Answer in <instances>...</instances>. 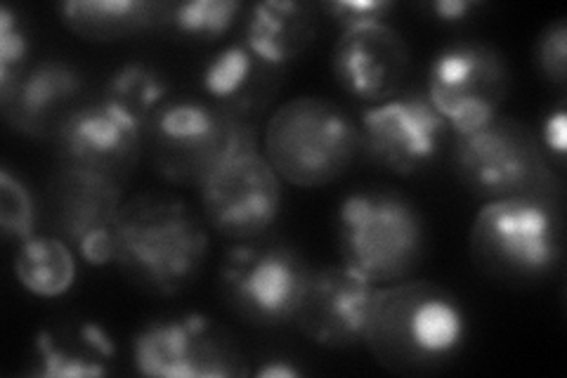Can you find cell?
I'll use <instances>...</instances> for the list:
<instances>
[{
  "label": "cell",
  "mask_w": 567,
  "mask_h": 378,
  "mask_svg": "<svg viewBox=\"0 0 567 378\" xmlns=\"http://www.w3.org/2000/svg\"><path fill=\"white\" fill-rule=\"evenodd\" d=\"M116 355L114 340L97 321H83L76 329H43L35 336L33 376H106Z\"/></svg>",
  "instance_id": "ffe728a7"
},
{
  "label": "cell",
  "mask_w": 567,
  "mask_h": 378,
  "mask_svg": "<svg viewBox=\"0 0 567 378\" xmlns=\"http://www.w3.org/2000/svg\"><path fill=\"white\" fill-rule=\"evenodd\" d=\"M429 8L442 22H458L473 12L477 3H471V0H440V3H431Z\"/></svg>",
  "instance_id": "4dcf8cb0"
},
{
  "label": "cell",
  "mask_w": 567,
  "mask_h": 378,
  "mask_svg": "<svg viewBox=\"0 0 567 378\" xmlns=\"http://www.w3.org/2000/svg\"><path fill=\"white\" fill-rule=\"evenodd\" d=\"M199 202L206 225L223 239H260L281 213V177L260 150L246 152L206 180Z\"/></svg>",
  "instance_id": "4fadbf2b"
},
{
  "label": "cell",
  "mask_w": 567,
  "mask_h": 378,
  "mask_svg": "<svg viewBox=\"0 0 567 378\" xmlns=\"http://www.w3.org/2000/svg\"><path fill=\"white\" fill-rule=\"evenodd\" d=\"M123 202L126 190L93 175L58 166L48 180L50 229L71 246H79L95 232L112 229Z\"/></svg>",
  "instance_id": "ac0fdd59"
},
{
  "label": "cell",
  "mask_w": 567,
  "mask_h": 378,
  "mask_svg": "<svg viewBox=\"0 0 567 378\" xmlns=\"http://www.w3.org/2000/svg\"><path fill=\"white\" fill-rule=\"evenodd\" d=\"M0 225L8 239L27 242L35 234V202L22 177L0 171Z\"/></svg>",
  "instance_id": "d4e9b609"
},
{
  "label": "cell",
  "mask_w": 567,
  "mask_h": 378,
  "mask_svg": "<svg viewBox=\"0 0 567 378\" xmlns=\"http://www.w3.org/2000/svg\"><path fill=\"white\" fill-rule=\"evenodd\" d=\"M137 374L154 378H235L248 367L237 338L223 324L199 313L154 319L133 344Z\"/></svg>",
  "instance_id": "9c48e42d"
},
{
  "label": "cell",
  "mask_w": 567,
  "mask_h": 378,
  "mask_svg": "<svg viewBox=\"0 0 567 378\" xmlns=\"http://www.w3.org/2000/svg\"><path fill=\"white\" fill-rule=\"evenodd\" d=\"M260 129L223 114L206 98L166 100L147 123L145 152L158 177L202 190L227 159L258 152Z\"/></svg>",
  "instance_id": "52a82bcc"
},
{
  "label": "cell",
  "mask_w": 567,
  "mask_h": 378,
  "mask_svg": "<svg viewBox=\"0 0 567 378\" xmlns=\"http://www.w3.org/2000/svg\"><path fill=\"white\" fill-rule=\"evenodd\" d=\"M535 64L544 81L565 88L567 81V22L556 20L542 29L535 43Z\"/></svg>",
  "instance_id": "4316f807"
},
{
  "label": "cell",
  "mask_w": 567,
  "mask_h": 378,
  "mask_svg": "<svg viewBox=\"0 0 567 378\" xmlns=\"http://www.w3.org/2000/svg\"><path fill=\"white\" fill-rule=\"evenodd\" d=\"M477 273L511 289H532L551 279L565 256V208L535 200L485 202L468 232Z\"/></svg>",
  "instance_id": "277c9868"
},
{
  "label": "cell",
  "mask_w": 567,
  "mask_h": 378,
  "mask_svg": "<svg viewBox=\"0 0 567 378\" xmlns=\"http://www.w3.org/2000/svg\"><path fill=\"white\" fill-rule=\"evenodd\" d=\"M542 147L546 150V154L551 152L558 159L565 156V147H567V121H565V110H556L554 114H548V119L544 121V135Z\"/></svg>",
  "instance_id": "f546056e"
},
{
  "label": "cell",
  "mask_w": 567,
  "mask_h": 378,
  "mask_svg": "<svg viewBox=\"0 0 567 378\" xmlns=\"http://www.w3.org/2000/svg\"><path fill=\"white\" fill-rule=\"evenodd\" d=\"M79 256L93 267H104V265H114V232L104 229L95 232L91 237H85L79 246Z\"/></svg>",
  "instance_id": "f1b7e54d"
},
{
  "label": "cell",
  "mask_w": 567,
  "mask_h": 378,
  "mask_svg": "<svg viewBox=\"0 0 567 378\" xmlns=\"http://www.w3.org/2000/svg\"><path fill=\"white\" fill-rule=\"evenodd\" d=\"M114 265L135 289L171 298L197 282L208 258L206 221L181 196L142 192L114 221Z\"/></svg>",
  "instance_id": "7a4b0ae2"
},
{
  "label": "cell",
  "mask_w": 567,
  "mask_h": 378,
  "mask_svg": "<svg viewBox=\"0 0 567 378\" xmlns=\"http://www.w3.org/2000/svg\"><path fill=\"white\" fill-rule=\"evenodd\" d=\"M145 123L100 95L81 102L50 142L60 168L126 190L145 154Z\"/></svg>",
  "instance_id": "7c38bea8"
},
{
  "label": "cell",
  "mask_w": 567,
  "mask_h": 378,
  "mask_svg": "<svg viewBox=\"0 0 567 378\" xmlns=\"http://www.w3.org/2000/svg\"><path fill=\"white\" fill-rule=\"evenodd\" d=\"M287 79V69L277 67L244 45L233 43L216 52L204 67L202 88L206 100L223 114L244 125H256L272 114V104Z\"/></svg>",
  "instance_id": "e0dca14e"
},
{
  "label": "cell",
  "mask_w": 567,
  "mask_h": 378,
  "mask_svg": "<svg viewBox=\"0 0 567 378\" xmlns=\"http://www.w3.org/2000/svg\"><path fill=\"white\" fill-rule=\"evenodd\" d=\"M265 159L281 183L315 190L341 180L360 156V131L343 106L327 98L300 95L268 116Z\"/></svg>",
  "instance_id": "8992f818"
},
{
  "label": "cell",
  "mask_w": 567,
  "mask_h": 378,
  "mask_svg": "<svg viewBox=\"0 0 567 378\" xmlns=\"http://www.w3.org/2000/svg\"><path fill=\"white\" fill-rule=\"evenodd\" d=\"M14 277L39 298H60L76 282V258L71 244L55 234H33L14 254Z\"/></svg>",
  "instance_id": "7402d4cb"
},
{
  "label": "cell",
  "mask_w": 567,
  "mask_h": 378,
  "mask_svg": "<svg viewBox=\"0 0 567 378\" xmlns=\"http://www.w3.org/2000/svg\"><path fill=\"white\" fill-rule=\"evenodd\" d=\"M166 3L152 0H69L58 8L62 24L87 43H116L158 29Z\"/></svg>",
  "instance_id": "44dd1931"
},
{
  "label": "cell",
  "mask_w": 567,
  "mask_h": 378,
  "mask_svg": "<svg viewBox=\"0 0 567 378\" xmlns=\"http://www.w3.org/2000/svg\"><path fill=\"white\" fill-rule=\"evenodd\" d=\"M341 263L367 282L385 286L414 275L429 234L419 206L398 190L350 192L336 213Z\"/></svg>",
  "instance_id": "5b68a950"
},
{
  "label": "cell",
  "mask_w": 567,
  "mask_h": 378,
  "mask_svg": "<svg viewBox=\"0 0 567 378\" xmlns=\"http://www.w3.org/2000/svg\"><path fill=\"white\" fill-rule=\"evenodd\" d=\"M410 69V45L388 22L341 31L331 52L336 83L346 95L367 104L400 95Z\"/></svg>",
  "instance_id": "9a60e30c"
},
{
  "label": "cell",
  "mask_w": 567,
  "mask_h": 378,
  "mask_svg": "<svg viewBox=\"0 0 567 378\" xmlns=\"http://www.w3.org/2000/svg\"><path fill=\"white\" fill-rule=\"evenodd\" d=\"M511 83L502 50L481 41H456L431 60L425 95L452 133H466L502 114Z\"/></svg>",
  "instance_id": "8fae6325"
},
{
  "label": "cell",
  "mask_w": 567,
  "mask_h": 378,
  "mask_svg": "<svg viewBox=\"0 0 567 378\" xmlns=\"http://www.w3.org/2000/svg\"><path fill=\"white\" fill-rule=\"evenodd\" d=\"M360 154L385 173L412 177L433 168L450 152L452 129L431 104L425 90L371 104L358 121Z\"/></svg>",
  "instance_id": "30bf717a"
},
{
  "label": "cell",
  "mask_w": 567,
  "mask_h": 378,
  "mask_svg": "<svg viewBox=\"0 0 567 378\" xmlns=\"http://www.w3.org/2000/svg\"><path fill=\"white\" fill-rule=\"evenodd\" d=\"M466 340L468 315L450 289L402 279L377 289L362 346L390 374L431 376L456 362Z\"/></svg>",
  "instance_id": "6da1fadb"
},
{
  "label": "cell",
  "mask_w": 567,
  "mask_h": 378,
  "mask_svg": "<svg viewBox=\"0 0 567 378\" xmlns=\"http://www.w3.org/2000/svg\"><path fill=\"white\" fill-rule=\"evenodd\" d=\"M256 376L260 378H293V376H300V369L298 367H291L289 362H281V359H270L268 365H262Z\"/></svg>",
  "instance_id": "1f68e13d"
},
{
  "label": "cell",
  "mask_w": 567,
  "mask_h": 378,
  "mask_svg": "<svg viewBox=\"0 0 567 378\" xmlns=\"http://www.w3.org/2000/svg\"><path fill=\"white\" fill-rule=\"evenodd\" d=\"M85 79L64 60L29 64L10 85L0 88V110L12 131L31 140H52L64 119L81 104Z\"/></svg>",
  "instance_id": "2e32d148"
},
{
  "label": "cell",
  "mask_w": 567,
  "mask_h": 378,
  "mask_svg": "<svg viewBox=\"0 0 567 378\" xmlns=\"http://www.w3.org/2000/svg\"><path fill=\"white\" fill-rule=\"evenodd\" d=\"M450 156L458 185L475 200L525 196L565 206L563 180L551 168L542 140L518 119L496 114L466 133H452Z\"/></svg>",
  "instance_id": "3957f363"
},
{
  "label": "cell",
  "mask_w": 567,
  "mask_h": 378,
  "mask_svg": "<svg viewBox=\"0 0 567 378\" xmlns=\"http://www.w3.org/2000/svg\"><path fill=\"white\" fill-rule=\"evenodd\" d=\"M246 8L237 0H187L166 3L156 33L185 43H213L233 29Z\"/></svg>",
  "instance_id": "603a6c76"
},
{
  "label": "cell",
  "mask_w": 567,
  "mask_h": 378,
  "mask_svg": "<svg viewBox=\"0 0 567 378\" xmlns=\"http://www.w3.org/2000/svg\"><path fill=\"white\" fill-rule=\"evenodd\" d=\"M312 267L287 242H239L218 269V294L225 308L254 329L289 327L303 300Z\"/></svg>",
  "instance_id": "ba28073f"
},
{
  "label": "cell",
  "mask_w": 567,
  "mask_h": 378,
  "mask_svg": "<svg viewBox=\"0 0 567 378\" xmlns=\"http://www.w3.org/2000/svg\"><path fill=\"white\" fill-rule=\"evenodd\" d=\"M319 6L293 0H265L246 10L241 43L277 67L303 58L317 39Z\"/></svg>",
  "instance_id": "d6986e66"
},
{
  "label": "cell",
  "mask_w": 567,
  "mask_h": 378,
  "mask_svg": "<svg viewBox=\"0 0 567 378\" xmlns=\"http://www.w3.org/2000/svg\"><path fill=\"white\" fill-rule=\"evenodd\" d=\"M102 98L147 129L154 112L168 100V81L162 71L145 62H128L106 79Z\"/></svg>",
  "instance_id": "cb8c5ba5"
},
{
  "label": "cell",
  "mask_w": 567,
  "mask_h": 378,
  "mask_svg": "<svg viewBox=\"0 0 567 378\" xmlns=\"http://www.w3.org/2000/svg\"><path fill=\"white\" fill-rule=\"evenodd\" d=\"M377 284L346 265L312 269L293 327L315 346L350 350L364 344V329Z\"/></svg>",
  "instance_id": "5bb4252c"
},
{
  "label": "cell",
  "mask_w": 567,
  "mask_h": 378,
  "mask_svg": "<svg viewBox=\"0 0 567 378\" xmlns=\"http://www.w3.org/2000/svg\"><path fill=\"white\" fill-rule=\"evenodd\" d=\"M393 10L395 6L388 3V0H333V3L319 6V12L327 14L341 31L367 24H383Z\"/></svg>",
  "instance_id": "83f0119b"
},
{
  "label": "cell",
  "mask_w": 567,
  "mask_h": 378,
  "mask_svg": "<svg viewBox=\"0 0 567 378\" xmlns=\"http://www.w3.org/2000/svg\"><path fill=\"white\" fill-rule=\"evenodd\" d=\"M29 33L12 8L0 10V88L10 85L29 67Z\"/></svg>",
  "instance_id": "484cf974"
}]
</instances>
